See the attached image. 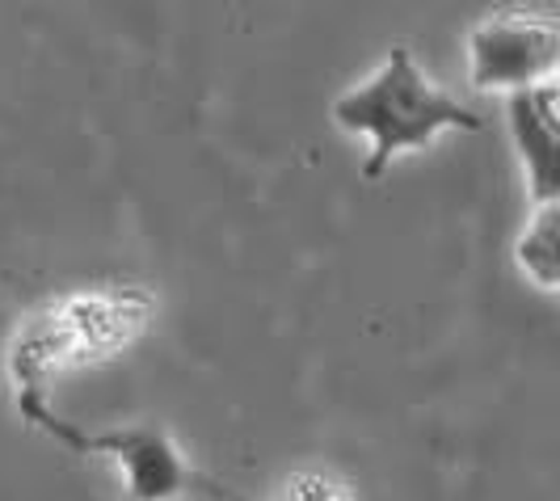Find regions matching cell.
<instances>
[{"label":"cell","mask_w":560,"mask_h":501,"mask_svg":"<svg viewBox=\"0 0 560 501\" xmlns=\"http://www.w3.org/2000/svg\"><path fill=\"white\" fill-rule=\"evenodd\" d=\"M89 451H102L118 468L127 501H182L195 485V468L186 464L182 446L165 430L152 426H127L110 434L81 439Z\"/></svg>","instance_id":"4"},{"label":"cell","mask_w":560,"mask_h":501,"mask_svg":"<svg viewBox=\"0 0 560 501\" xmlns=\"http://www.w3.org/2000/svg\"><path fill=\"white\" fill-rule=\"evenodd\" d=\"M560 63V34L552 13L498 9L468 30V81L477 89H539L552 84Z\"/></svg>","instance_id":"3"},{"label":"cell","mask_w":560,"mask_h":501,"mask_svg":"<svg viewBox=\"0 0 560 501\" xmlns=\"http://www.w3.org/2000/svg\"><path fill=\"white\" fill-rule=\"evenodd\" d=\"M270 501H354V493L341 476L325 473V468H304V473L282 476Z\"/></svg>","instance_id":"7"},{"label":"cell","mask_w":560,"mask_h":501,"mask_svg":"<svg viewBox=\"0 0 560 501\" xmlns=\"http://www.w3.org/2000/svg\"><path fill=\"white\" fill-rule=\"evenodd\" d=\"M334 123L350 136H366L363 177L375 182L405 152H421L443 131H477L480 118L459 97L430 81L409 47H393L388 59L334 97Z\"/></svg>","instance_id":"1"},{"label":"cell","mask_w":560,"mask_h":501,"mask_svg":"<svg viewBox=\"0 0 560 501\" xmlns=\"http://www.w3.org/2000/svg\"><path fill=\"white\" fill-rule=\"evenodd\" d=\"M148 321V300L122 291H97V295H72L56 304L47 316H34L13 341V375L18 384L38 388L59 366L89 362L122 350Z\"/></svg>","instance_id":"2"},{"label":"cell","mask_w":560,"mask_h":501,"mask_svg":"<svg viewBox=\"0 0 560 501\" xmlns=\"http://www.w3.org/2000/svg\"><path fill=\"white\" fill-rule=\"evenodd\" d=\"M557 89L539 84L510 97V131L527 168V190L539 207L557 202Z\"/></svg>","instance_id":"5"},{"label":"cell","mask_w":560,"mask_h":501,"mask_svg":"<svg viewBox=\"0 0 560 501\" xmlns=\"http://www.w3.org/2000/svg\"><path fill=\"white\" fill-rule=\"evenodd\" d=\"M518 266L535 287H544V291L557 287V215H552V207H539L535 220L527 223V232L518 241Z\"/></svg>","instance_id":"6"}]
</instances>
